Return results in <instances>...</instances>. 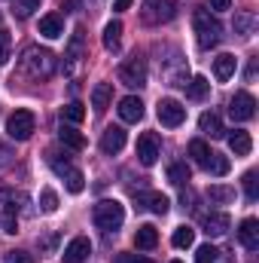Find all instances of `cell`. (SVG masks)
Masks as SVG:
<instances>
[{
	"label": "cell",
	"instance_id": "6da1fadb",
	"mask_svg": "<svg viewBox=\"0 0 259 263\" xmlns=\"http://www.w3.org/2000/svg\"><path fill=\"white\" fill-rule=\"evenodd\" d=\"M55 67H58V62H55V55H52L49 49L28 46L25 55H21V70H25L28 77H34V80H46V77H52Z\"/></svg>",
	"mask_w": 259,
	"mask_h": 263
},
{
	"label": "cell",
	"instance_id": "7a4b0ae2",
	"mask_svg": "<svg viewBox=\"0 0 259 263\" xmlns=\"http://www.w3.org/2000/svg\"><path fill=\"white\" fill-rule=\"evenodd\" d=\"M192 28H195V37H198V46L201 49H213L220 40H223V25L217 15H210L207 9H198L192 15Z\"/></svg>",
	"mask_w": 259,
	"mask_h": 263
},
{
	"label": "cell",
	"instance_id": "3957f363",
	"mask_svg": "<svg viewBox=\"0 0 259 263\" xmlns=\"http://www.w3.org/2000/svg\"><path fill=\"white\" fill-rule=\"evenodd\" d=\"M92 220H95V227L101 233H116L122 227V220H125V208L116 199H101L95 205V211H92Z\"/></svg>",
	"mask_w": 259,
	"mask_h": 263
},
{
	"label": "cell",
	"instance_id": "277c9868",
	"mask_svg": "<svg viewBox=\"0 0 259 263\" xmlns=\"http://www.w3.org/2000/svg\"><path fill=\"white\" fill-rule=\"evenodd\" d=\"M177 12V3L174 0H143V9H140V18L146 25H165L171 22Z\"/></svg>",
	"mask_w": 259,
	"mask_h": 263
},
{
	"label": "cell",
	"instance_id": "5b68a950",
	"mask_svg": "<svg viewBox=\"0 0 259 263\" xmlns=\"http://www.w3.org/2000/svg\"><path fill=\"white\" fill-rule=\"evenodd\" d=\"M37 129V117L31 114V110H15V114H9V120H6V135L12 138V141H28L31 135Z\"/></svg>",
	"mask_w": 259,
	"mask_h": 263
},
{
	"label": "cell",
	"instance_id": "8992f818",
	"mask_svg": "<svg viewBox=\"0 0 259 263\" xmlns=\"http://www.w3.org/2000/svg\"><path fill=\"white\" fill-rule=\"evenodd\" d=\"M49 162H52V172L58 175V178H64V184H67V190L70 193H82V187H85V178H82V172L79 168H73L67 159H61V156H49Z\"/></svg>",
	"mask_w": 259,
	"mask_h": 263
},
{
	"label": "cell",
	"instance_id": "52a82bcc",
	"mask_svg": "<svg viewBox=\"0 0 259 263\" xmlns=\"http://www.w3.org/2000/svg\"><path fill=\"white\" fill-rule=\"evenodd\" d=\"M119 83H125V86H131V89L146 86V62H143L140 55L125 59V62L119 65Z\"/></svg>",
	"mask_w": 259,
	"mask_h": 263
},
{
	"label": "cell",
	"instance_id": "ba28073f",
	"mask_svg": "<svg viewBox=\"0 0 259 263\" xmlns=\"http://www.w3.org/2000/svg\"><path fill=\"white\" fill-rule=\"evenodd\" d=\"M156 117H159L162 126L177 129V126H183V120H186V107H183L177 98H162L159 107H156Z\"/></svg>",
	"mask_w": 259,
	"mask_h": 263
},
{
	"label": "cell",
	"instance_id": "9c48e42d",
	"mask_svg": "<svg viewBox=\"0 0 259 263\" xmlns=\"http://www.w3.org/2000/svg\"><path fill=\"white\" fill-rule=\"evenodd\" d=\"M229 114H232V120H238V123L253 120V117H256V98H253L250 92H235V98L229 101Z\"/></svg>",
	"mask_w": 259,
	"mask_h": 263
},
{
	"label": "cell",
	"instance_id": "30bf717a",
	"mask_svg": "<svg viewBox=\"0 0 259 263\" xmlns=\"http://www.w3.org/2000/svg\"><path fill=\"white\" fill-rule=\"evenodd\" d=\"M137 159H140V165H156L159 162V138L153 132H143L137 138Z\"/></svg>",
	"mask_w": 259,
	"mask_h": 263
},
{
	"label": "cell",
	"instance_id": "8fae6325",
	"mask_svg": "<svg viewBox=\"0 0 259 263\" xmlns=\"http://www.w3.org/2000/svg\"><path fill=\"white\" fill-rule=\"evenodd\" d=\"M92 254V242L85 239V236H76V239H70L67 242V248H64V263H82L85 257Z\"/></svg>",
	"mask_w": 259,
	"mask_h": 263
},
{
	"label": "cell",
	"instance_id": "7c38bea8",
	"mask_svg": "<svg viewBox=\"0 0 259 263\" xmlns=\"http://www.w3.org/2000/svg\"><path fill=\"white\" fill-rule=\"evenodd\" d=\"M201 227H204L207 236H226L229 227H232V220H229V214H223V211H210V214L201 217Z\"/></svg>",
	"mask_w": 259,
	"mask_h": 263
},
{
	"label": "cell",
	"instance_id": "4fadbf2b",
	"mask_svg": "<svg viewBox=\"0 0 259 263\" xmlns=\"http://www.w3.org/2000/svg\"><path fill=\"white\" fill-rule=\"evenodd\" d=\"M122 147H125V129H122V126H110V129H104V135H101V150H104L107 156L119 153Z\"/></svg>",
	"mask_w": 259,
	"mask_h": 263
},
{
	"label": "cell",
	"instance_id": "5bb4252c",
	"mask_svg": "<svg viewBox=\"0 0 259 263\" xmlns=\"http://www.w3.org/2000/svg\"><path fill=\"white\" fill-rule=\"evenodd\" d=\"M116 110H119L122 123H140V120H143V101H140L137 95H125Z\"/></svg>",
	"mask_w": 259,
	"mask_h": 263
},
{
	"label": "cell",
	"instance_id": "9a60e30c",
	"mask_svg": "<svg viewBox=\"0 0 259 263\" xmlns=\"http://www.w3.org/2000/svg\"><path fill=\"white\" fill-rule=\"evenodd\" d=\"M238 239H241V245H244L247 251H256V248H259V220H256V217H247V220H241Z\"/></svg>",
	"mask_w": 259,
	"mask_h": 263
},
{
	"label": "cell",
	"instance_id": "2e32d148",
	"mask_svg": "<svg viewBox=\"0 0 259 263\" xmlns=\"http://www.w3.org/2000/svg\"><path fill=\"white\" fill-rule=\"evenodd\" d=\"M229 150H232L235 156H247V153L253 150L250 132H244V129H232L229 132Z\"/></svg>",
	"mask_w": 259,
	"mask_h": 263
},
{
	"label": "cell",
	"instance_id": "e0dca14e",
	"mask_svg": "<svg viewBox=\"0 0 259 263\" xmlns=\"http://www.w3.org/2000/svg\"><path fill=\"white\" fill-rule=\"evenodd\" d=\"M134 245H137L140 251H149V248H156V245H159V230H156L153 223H143V227H137V233H134Z\"/></svg>",
	"mask_w": 259,
	"mask_h": 263
},
{
	"label": "cell",
	"instance_id": "ac0fdd59",
	"mask_svg": "<svg viewBox=\"0 0 259 263\" xmlns=\"http://www.w3.org/2000/svg\"><path fill=\"white\" fill-rule=\"evenodd\" d=\"M110 101H113V86H110V83H98V86L92 89V107H95L98 114H104V110L110 107Z\"/></svg>",
	"mask_w": 259,
	"mask_h": 263
},
{
	"label": "cell",
	"instance_id": "d6986e66",
	"mask_svg": "<svg viewBox=\"0 0 259 263\" xmlns=\"http://www.w3.org/2000/svg\"><path fill=\"white\" fill-rule=\"evenodd\" d=\"M40 34L49 37V40L61 37V34H64V22H61V15H55V12L43 15V18H40Z\"/></svg>",
	"mask_w": 259,
	"mask_h": 263
},
{
	"label": "cell",
	"instance_id": "ffe728a7",
	"mask_svg": "<svg viewBox=\"0 0 259 263\" xmlns=\"http://www.w3.org/2000/svg\"><path fill=\"white\" fill-rule=\"evenodd\" d=\"M235 67H238V59H235V55H229V52H226V55H217V59H213V77H217V80H229V77L235 73Z\"/></svg>",
	"mask_w": 259,
	"mask_h": 263
},
{
	"label": "cell",
	"instance_id": "44dd1931",
	"mask_svg": "<svg viewBox=\"0 0 259 263\" xmlns=\"http://www.w3.org/2000/svg\"><path fill=\"white\" fill-rule=\"evenodd\" d=\"M137 202H143L153 214H165V211H168V205H171L165 193H156V190H153V193H140V196H137Z\"/></svg>",
	"mask_w": 259,
	"mask_h": 263
},
{
	"label": "cell",
	"instance_id": "7402d4cb",
	"mask_svg": "<svg viewBox=\"0 0 259 263\" xmlns=\"http://www.w3.org/2000/svg\"><path fill=\"white\" fill-rule=\"evenodd\" d=\"M198 129L204 132V135H210V138H223V120L217 117V114H201V120H198Z\"/></svg>",
	"mask_w": 259,
	"mask_h": 263
},
{
	"label": "cell",
	"instance_id": "603a6c76",
	"mask_svg": "<svg viewBox=\"0 0 259 263\" xmlns=\"http://www.w3.org/2000/svg\"><path fill=\"white\" fill-rule=\"evenodd\" d=\"M58 141H61L64 147H70V150H82V147H85V138L73 129V126H61V132H58Z\"/></svg>",
	"mask_w": 259,
	"mask_h": 263
},
{
	"label": "cell",
	"instance_id": "cb8c5ba5",
	"mask_svg": "<svg viewBox=\"0 0 259 263\" xmlns=\"http://www.w3.org/2000/svg\"><path fill=\"white\" fill-rule=\"evenodd\" d=\"M119 40H122V22H110L104 28V49L116 52L119 49Z\"/></svg>",
	"mask_w": 259,
	"mask_h": 263
},
{
	"label": "cell",
	"instance_id": "d4e9b609",
	"mask_svg": "<svg viewBox=\"0 0 259 263\" xmlns=\"http://www.w3.org/2000/svg\"><path fill=\"white\" fill-rule=\"evenodd\" d=\"M210 153H213V150H210L201 138L189 141V156L195 159V165H201V168H204V165H207V159H210Z\"/></svg>",
	"mask_w": 259,
	"mask_h": 263
},
{
	"label": "cell",
	"instance_id": "484cf974",
	"mask_svg": "<svg viewBox=\"0 0 259 263\" xmlns=\"http://www.w3.org/2000/svg\"><path fill=\"white\" fill-rule=\"evenodd\" d=\"M207 92H210V83H207V77H192V80L186 83V95H189V98H195V101L207 98Z\"/></svg>",
	"mask_w": 259,
	"mask_h": 263
},
{
	"label": "cell",
	"instance_id": "4316f807",
	"mask_svg": "<svg viewBox=\"0 0 259 263\" xmlns=\"http://www.w3.org/2000/svg\"><path fill=\"white\" fill-rule=\"evenodd\" d=\"M64 59H67V65H70V67L82 59V28H76V31H73V37H70V46H67V55H64Z\"/></svg>",
	"mask_w": 259,
	"mask_h": 263
},
{
	"label": "cell",
	"instance_id": "83f0119b",
	"mask_svg": "<svg viewBox=\"0 0 259 263\" xmlns=\"http://www.w3.org/2000/svg\"><path fill=\"white\" fill-rule=\"evenodd\" d=\"M207 199L217 202V205H229V202L235 199V190L226 187V184H213V187H207Z\"/></svg>",
	"mask_w": 259,
	"mask_h": 263
},
{
	"label": "cell",
	"instance_id": "f1b7e54d",
	"mask_svg": "<svg viewBox=\"0 0 259 263\" xmlns=\"http://www.w3.org/2000/svg\"><path fill=\"white\" fill-rule=\"evenodd\" d=\"M168 181H171L174 187L189 184V165H186V162H174V165H168Z\"/></svg>",
	"mask_w": 259,
	"mask_h": 263
},
{
	"label": "cell",
	"instance_id": "f546056e",
	"mask_svg": "<svg viewBox=\"0 0 259 263\" xmlns=\"http://www.w3.org/2000/svg\"><path fill=\"white\" fill-rule=\"evenodd\" d=\"M171 242H174V248H192L195 230H192V227H177V230H174V236H171Z\"/></svg>",
	"mask_w": 259,
	"mask_h": 263
},
{
	"label": "cell",
	"instance_id": "4dcf8cb0",
	"mask_svg": "<svg viewBox=\"0 0 259 263\" xmlns=\"http://www.w3.org/2000/svg\"><path fill=\"white\" fill-rule=\"evenodd\" d=\"M253 28H256V15H253V12H238V15H235V31H238V34L247 37V34H253Z\"/></svg>",
	"mask_w": 259,
	"mask_h": 263
},
{
	"label": "cell",
	"instance_id": "1f68e13d",
	"mask_svg": "<svg viewBox=\"0 0 259 263\" xmlns=\"http://www.w3.org/2000/svg\"><path fill=\"white\" fill-rule=\"evenodd\" d=\"M204 172H210V175H229V159H226V156H220V153H210V159H207Z\"/></svg>",
	"mask_w": 259,
	"mask_h": 263
},
{
	"label": "cell",
	"instance_id": "d6a6232c",
	"mask_svg": "<svg viewBox=\"0 0 259 263\" xmlns=\"http://www.w3.org/2000/svg\"><path fill=\"white\" fill-rule=\"evenodd\" d=\"M0 227H3V233H15L18 230V214H15V205H6L3 208V217H0Z\"/></svg>",
	"mask_w": 259,
	"mask_h": 263
},
{
	"label": "cell",
	"instance_id": "836d02e7",
	"mask_svg": "<svg viewBox=\"0 0 259 263\" xmlns=\"http://www.w3.org/2000/svg\"><path fill=\"white\" fill-rule=\"evenodd\" d=\"M61 120H67V123H82L85 120V107L79 101H70L64 110H61Z\"/></svg>",
	"mask_w": 259,
	"mask_h": 263
},
{
	"label": "cell",
	"instance_id": "e575fe53",
	"mask_svg": "<svg viewBox=\"0 0 259 263\" xmlns=\"http://www.w3.org/2000/svg\"><path fill=\"white\" fill-rule=\"evenodd\" d=\"M244 196H247V202H256V199H259L256 172H247V175H244Z\"/></svg>",
	"mask_w": 259,
	"mask_h": 263
},
{
	"label": "cell",
	"instance_id": "d590c367",
	"mask_svg": "<svg viewBox=\"0 0 259 263\" xmlns=\"http://www.w3.org/2000/svg\"><path fill=\"white\" fill-rule=\"evenodd\" d=\"M34 9H40V0H15V6H12V12H15L18 18L34 15Z\"/></svg>",
	"mask_w": 259,
	"mask_h": 263
},
{
	"label": "cell",
	"instance_id": "8d00e7d4",
	"mask_svg": "<svg viewBox=\"0 0 259 263\" xmlns=\"http://www.w3.org/2000/svg\"><path fill=\"white\" fill-rule=\"evenodd\" d=\"M217 257H220V251L213 245H201L195 251V263H217Z\"/></svg>",
	"mask_w": 259,
	"mask_h": 263
},
{
	"label": "cell",
	"instance_id": "74e56055",
	"mask_svg": "<svg viewBox=\"0 0 259 263\" xmlns=\"http://www.w3.org/2000/svg\"><path fill=\"white\" fill-rule=\"evenodd\" d=\"M9 55H12V40H9V34L0 28V67L9 62Z\"/></svg>",
	"mask_w": 259,
	"mask_h": 263
},
{
	"label": "cell",
	"instance_id": "f35d334b",
	"mask_svg": "<svg viewBox=\"0 0 259 263\" xmlns=\"http://www.w3.org/2000/svg\"><path fill=\"white\" fill-rule=\"evenodd\" d=\"M40 205H43V211H46V214H52V211L58 208V196H55V190H43Z\"/></svg>",
	"mask_w": 259,
	"mask_h": 263
},
{
	"label": "cell",
	"instance_id": "ab89813d",
	"mask_svg": "<svg viewBox=\"0 0 259 263\" xmlns=\"http://www.w3.org/2000/svg\"><path fill=\"white\" fill-rule=\"evenodd\" d=\"M6 263H34V257L28 251H9L6 254Z\"/></svg>",
	"mask_w": 259,
	"mask_h": 263
},
{
	"label": "cell",
	"instance_id": "60d3db41",
	"mask_svg": "<svg viewBox=\"0 0 259 263\" xmlns=\"http://www.w3.org/2000/svg\"><path fill=\"white\" fill-rule=\"evenodd\" d=\"M207 3H210L213 12H226V9H232V0H207Z\"/></svg>",
	"mask_w": 259,
	"mask_h": 263
},
{
	"label": "cell",
	"instance_id": "b9f144b4",
	"mask_svg": "<svg viewBox=\"0 0 259 263\" xmlns=\"http://www.w3.org/2000/svg\"><path fill=\"white\" fill-rule=\"evenodd\" d=\"M131 3H134V0H113V9H116V12H125Z\"/></svg>",
	"mask_w": 259,
	"mask_h": 263
},
{
	"label": "cell",
	"instance_id": "7bdbcfd3",
	"mask_svg": "<svg viewBox=\"0 0 259 263\" xmlns=\"http://www.w3.org/2000/svg\"><path fill=\"white\" fill-rule=\"evenodd\" d=\"M119 263H153V260H146V257H125V254H122Z\"/></svg>",
	"mask_w": 259,
	"mask_h": 263
},
{
	"label": "cell",
	"instance_id": "ee69618b",
	"mask_svg": "<svg viewBox=\"0 0 259 263\" xmlns=\"http://www.w3.org/2000/svg\"><path fill=\"white\" fill-rule=\"evenodd\" d=\"M3 156H9V153H6V150H3V147H0V162H3Z\"/></svg>",
	"mask_w": 259,
	"mask_h": 263
},
{
	"label": "cell",
	"instance_id": "f6af8a7d",
	"mask_svg": "<svg viewBox=\"0 0 259 263\" xmlns=\"http://www.w3.org/2000/svg\"><path fill=\"white\" fill-rule=\"evenodd\" d=\"M171 263H180V260H171Z\"/></svg>",
	"mask_w": 259,
	"mask_h": 263
},
{
	"label": "cell",
	"instance_id": "bcb514c9",
	"mask_svg": "<svg viewBox=\"0 0 259 263\" xmlns=\"http://www.w3.org/2000/svg\"><path fill=\"white\" fill-rule=\"evenodd\" d=\"M0 22H3V15H0Z\"/></svg>",
	"mask_w": 259,
	"mask_h": 263
}]
</instances>
